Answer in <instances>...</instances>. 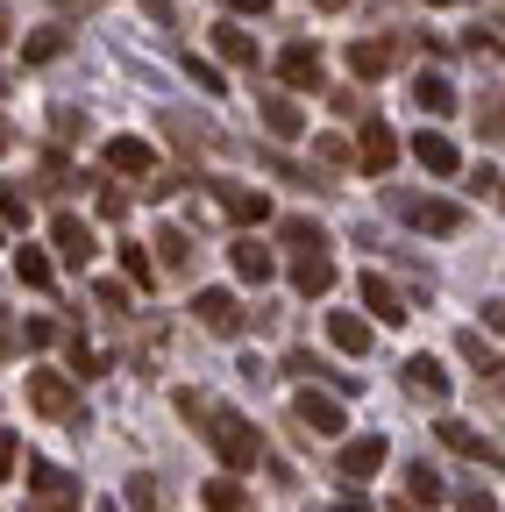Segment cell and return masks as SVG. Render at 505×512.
<instances>
[{
    "label": "cell",
    "instance_id": "1",
    "mask_svg": "<svg viewBox=\"0 0 505 512\" xmlns=\"http://www.w3.org/2000/svg\"><path fill=\"white\" fill-rule=\"evenodd\" d=\"M207 420H214L207 441L221 448V463H228V470H257V463H264V427H249L235 406H214Z\"/></svg>",
    "mask_w": 505,
    "mask_h": 512
},
{
    "label": "cell",
    "instance_id": "2",
    "mask_svg": "<svg viewBox=\"0 0 505 512\" xmlns=\"http://www.w3.org/2000/svg\"><path fill=\"white\" fill-rule=\"evenodd\" d=\"M392 200H399V221L420 235H463L470 228V214L456 200H427V192H392Z\"/></svg>",
    "mask_w": 505,
    "mask_h": 512
},
{
    "label": "cell",
    "instance_id": "3",
    "mask_svg": "<svg viewBox=\"0 0 505 512\" xmlns=\"http://www.w3.org/2000/svg\"><path fill=\"white\" fill-rule=\"evenodd\" d=\"M29 512H79V477L57 463H29Z\"/></svg>",
    "mask_w": 505,
    "mask_h": 512
},
{
    "label": "cell",
    "instance_id": "4",
    "mask_svg": "<svg viewBox=\"0 0 505 512\" xmlns=\"http://www.w3.org/2000/svg\"><path fill=\"white\" fill-rule=\"evenodd\" d=\"M292 427L306 441H335L342 434V399H328V392H313V384H306V392L292 399Z\"/></svg>",
    "mask_w": 505,
    "mask_h": 512
},
{
    "label": "cell",
    "instance_id": "5",
    "mask_svg": "<svg viewBox=\"0 0 505 512\" xmlns=\"http://www.w3.org/2000/svg\"><path fill=\"white\" fill-rule=\"evenodd\" d=\"M29 406H36L43 420H72V413H79V392H72L65 370H29Z\"/></svg>",
    "mask_w": 505,
    "mask_h": 512
},
{
    "label": "cell",
    "instance_id": "6",
    "mask_svg": "<svg viewBox=\"0 0 505 512\" xmlns=\"http://www.w3.org/2000/svg\"><path fill=\"white\" fill-rule=\"evenodd\" d=\"M193 313H200V328H207V335H221V342H235V335H242V320H249V313H242V299H235V292H221V285H207V292L193 299Z\"/></svg>",
    "mask_w": 505,
    "mask_h": 512
},
{
    "label": "cell",
    "instance_id": "7",
    "mask_svg": "<svg viewBox=\"0 0 505 512\" xmlns=\"http://www.w3.org/2000/svg\"><path fill=\"white\" fill-rule=\"evenodd\" d=\"M50 242H57V264H72V271H86L93 256H100V242H93V228L79 214H57L50 221Z\"/></svg>",
    "mask_w": 505,
    "mask_h": 512
},
{
    "label": "cell",
    "instance_id": "8",
    "mask_svg": "<svg viewBox=\"0 0 505 512\" xmlns=\"http://www.w3.org/2000/svg\"><path fill=\"white\" fill-rule=\"evenodd\" d=\"M385 456H392V441H385V434H356V441H342L335 470H342L349 484H363V477H377V470H385Z\"/></svg>",
    "mask_w": 505,
    "mask_h": 512
},
{
    "label": "cell",
    "instance_id": "9",
    "mask_svg": "<svg viewBox=\"0 0 505 512\" xmlns=\"http://www.w3.org/2000/svg\"><path fill=\"white\" fill-rule=\"evenodd\" d=\"M228 264H235L242 285H271V278H278V256H271V242H257V235H235V242H228Z\"/></svg>",
    "mask_w": 505,
    "mask_h": 512
},
{
    "label": "cell",
    "instance_id": "10",
    "mask_svg": "<svg viewBox=\"0 0 505 512\" xmlns=\"http://www.w3.org/2000/svg\"><path fill=\"white\" fill-rule=\"evenodd\" d=\"M214 200H221V214L235 221V228H257L264 214H271V200L257 185H235V178H214Z\"/></svg>",
    "mask_w": 505,
    "mask_h": 512
},
{
    "label": "cell",
    "instance_id": "11",
    "mask_svg": "<svg viewBox=\"0 0 505 512\" xmlns=\"http://www.w3.org/2000/svg\"><path fill=\"white\" fill-rule=\"evenodd\" d=\"M356 164H363L370 178H385V171L399 164V136H392V128H385V121H377V114L363 121V136H356Z\"/></svg>",
    "mask_w": 505,
    "mask_h": 512
},
{
    "label": "cell",
    "instance_id": "12",
    "mask_svg": "<svg viewBox=\"0 0 505 512\" xmlns=\"http://www.w3.org/2000/svg\"><path fill=\"white\" fill-rule=\"evenodd\" d=\"M413 157H420L427 178H456V171H463V150L441 136V128H420V136H413Z\"/></svg>",
    "mask_w": 505,
    "mask_h": 512
},
{
    "label": "cell",
    "instance_id": "13",
    "mask_svg": "<svg viewBox=\"0 0 505 512\" xmlns=\"http://www.w3.org/2000/svg\"><path fill=\"white\" fill-rule=\"evenodd\" d=\"M292 285H299L306 299H328V292H335V264H328V249H299V256H292Z\"/></svg>",
    "mask_w": 505,
    "mask_h": 512
},
{
    "label": "cell",
    "instance_id": "14",
    "mask_svg": "<svg viewBox=\"0 0 505 512\" xmlns=\"http://www.w3.org/2000/svg\"><path fill=\"white\" fill-rule=\"evenodd\" d=\"M150 164H157V150H150L143 136H114V143H107V171H114V178H143Z\"/></svg>",
    "mask_w": 505,
    "mask_h": 512
},
{
    "label": "cell",
    "instance_id": "15",
    "mask_svg": "<svg viewBox=\"0 0 505 512\" xmlns=\"http://www.w3.org/2000/svg\"><path fill=\"white\" fill-rule=\"evenodd\" d=\"M392 57H399V43L363 36V43H349V72H356V79H385V72H392Z\"/></svg>",
    "mask_w": 505,
    "mask_h": 512
},
{
    "label": "cell",
    "instance_id": "16",
    "mask_svg": "<svg viewBox=\"0 0 505 512\" xmlns=\"http://www.w3.org/2000/svg\"><path fill=\"white\" fill-rule=\"evenodd\" d=\"M278 72H285V86H321V50H313V43H285L278 50Z\"/></svg>",
    "mask_w": 505,
    "mask_h": 512
},
{
    "label": "cell",
    "instance_id": "17",
    "mask_svg": "<svg viewBox=\"0 0 505 512\" xmlns=\"http://www.w3.org/2000/svg\"><path fill=\"white\" fill-rule=\"evenodd\" d=\"M441 498H449L441 470H434V463H406V505H413V512H434Z\"/></svg>",
    "mask_w": 505,
    "mask_h": 512
},
{
    "label": "cell",
    "instance_id": "18",
    "mask_svg": "<svg viewBox=\"0 0 505 512\" xmlns=\"http://www.w3.org/2000/svg\"><path fill=\"white\" fill-rule=\"evenodd\" d=\"M363 306H370L377 320H385V328H399V320H413V313H406V299L392 292V278H377V271H363Z\"/></svg>",
    "mask_w": 505,
    "mask_h": 512
},
{
    "label": "cell",
    "instance_id": "19",
    "mask_svg": "<svg viewBox=\"0 0 505 512\" xmlns=\"http://www.w3.org/2000/svg\"><path fill=\"white\" fill-rule=\"evenodd\" d=\"M257 114H264V128H271V136H285V143L306 128V121H299V107H292L285 93H271V86H257Z\"/></svg>",
    "mask_w": 505,
    "mask_h": 512
},
{
    "label": "cell",
    "instance_id": "20",
    "mask_svg": "<svg viewBox=\"0 0 505 512\" xmlns=\"http://www.w3.org/2000/svg\"><path fill=\"white\" fill-rule=\"evenodd\" d=\"M406 392H413V399H434V406H441V399H449V370H441L434 356H413V363H406Z\"/></svg>",
    "mask_w": 505,
    "mask_h": 512
},
{
    "label": "cell",
    "instance_id": "21",
    "mask_svg": "<svg viewBox=\"0 0 505 512\" xmlns=\"http://www.w3.org/2000/svg\"><path fill=\"white\" fill-rule=\"evenodd\" d=\"M328 342L342 356H370V320L363 313H328Z\"/></svg>",
    "mask_w": 505,
    "mask_h": 512
},
{
    "label": "cell",
    "instance_id": "22",
    "mask_svg": "<svg viewBox=\"0 0 505 512\" xmlns=\"http://www.w3.org/2000/svg\"><path fill=\"white\" fill-rule=\"evenodd\" d=\"M413 107L434 114V121H441V114H456V86L441 79V72H420V79H413Z\"/></svg>",
    "mask_w": 505,
    "mask_h": 512
},
{
    "label": "cell",
    "instance_id": "23",
    "mask_svg": "<svg viewBox=\"0 0 505 512\" xmlns=\"http://www.w3.org/2000/svg\"><path fill=\"white\" fill-rule=\"evenodd\" d=\"M15 278H22L29 292H50V285H57V264H50L43 249H29V242H22V249H15Z\"/></svg>",
    "mask_w": 505,
    "mask_h": 512
},
{
    "label": "cell",
    "instance_id": "24",
    "mask_svg": "<svg viewBox=\"0 0 505 512\" xmlns=\"http://www.w3.org/2000/svg\"><path fill=\"white\" fill-rule=\"evenodd\" d=\"M477 136L484 143H505V86H484L477 93Z\"/></svg>",
    "mask_w": 505,
    "mask_h": 512
},
{
    "label": "cell",
    "instance_id": "25",
    "mask_svg": "<svg viewBox=\"0 0 505 512\" xmlns=\"http://www.w3.org/2000/svg\"><path fill=\"white\" fill-rule=\"evenodd\" d=\"M214 50H221L228 64H249V72H257V36H249V29L221 22V29H214Z\"/></svg>",
    "mask_w": 505,
    "mask_h": 512
},
{
    "label": "cell",
    "instance_id": "26",
    "mask_svg": "<svg viewBox=\"0 0 505 512\" xmlns=\"http://www.w3.org/2000/svg\"><path fill=\"white\" fill-rule=\"evenodd\" d=\"M157 256H164V271H193V235H185V228H157Z\"/></svg>",
    "mask_w": 505,
    "mask_h": 512
},
{
    "label": "cell",
    "instance_id": "27",
    "mask_svg": "<svg viewBox=\"0 0 505 512\" xmlns=\"http://www.w3.org/2000/svg\"><path fill=\"white\" fill-rule=\"evenodd\" d=\"M200 505L207 512H249V491L228 484V477H214V484H200Z\"/></svg>",
    "mask_w": 505,
    "mask_h": 512
},
{
    "label": "cell",
    "instance_id": "28",
    "mask_svg": "<svg viewBox=\"0 0 505 512\" xmlns=\"http://www.w3.org/2000/svg\"><path fill=\"white\" fill-rule=\"evenodd\" d=\"M441 441H449L456 456H491V448H484V434H477L470 420H441Z\"/></svg>",
    "mask_w": 505,
    "mask_h": 512
},
{
    "label": "cell",
    "instance_id": "29",
    "mask_svg": "<svg viewBox=\"0 0 505 512\" xmlns=\"http://www.w3.org/2000/svg\"><path fill=\"white\" fill-rule=\"evenodd\" d=\"M65 50H72V36H65V29H43V36H29V43H22V57H29V64H50V57H65Z\"/></svg>",
    "mask_w": 505,
    "mask_h": 512
},
{
    "label": "cell",
    "instance_id": "30",
    "mask_svg": "<svg viewBox=\"0 0 505 512\" xmlns=\"http://www.w3.org/2000/svg\"><path fill=\"white\" fill-rule=\"evenodd\" d=\"M121 271H129V285H157V264H150V256H143V242H121Z\"/></svg>",
    "mask_w": 505,
    "mask_h": 512
},
{
    "label": "cell",
    "instance_id": "31",
    "mask_svg": "<svg viewBox=\"0 0 505 512\" xmlns=\"http://www.w3.org/2000/svg\"><path fill=\"white\" fill-rule=\"evenodd\" d=\"M285 242H292V249H328L321 221H306V214H292V221H285Z\"/></svg>",
    "mask_w": 505,
    "mask_h": 512
},
{
    "label": "cell",
    "instance_id": "32",
    "mask_svg": "<svg viewBox=\"0 0 505 512\" xmlns=\"http://www.w3.org/2000/svg\"><path fill=\"white\" fill-rule=\"evenodd\" d=\"M456 349H463V356H470L477 370H505V363H498V356L484 349V335H477V328H463V335H456Z\"/></svg>",
    "mask_w": 505,
    "mask_h": 512
},
{
    "label": "cell",
    "instance_id": "33",
    "mask_svg": "<svg viewBox=\"0 0 505 512\" xmlns=\"http://www.w3.org/2000/svg\"><path fill=\"white\" fill-rule=\"evenodd\" d=\"M22 221H29V200L15 185H0V228H22Z\"/></svg>",
    "mask_w": 505,
    "mask_h": 512
},
{
    "label": "cell",
    "instance_id": "34",
    "mask_svg": "<svg viewBox=\"0 0 505 512\" xmlns=\"http://www.w3.org/2000/svg\"><path fill=\"white\" fill-rule=\"evenodd\" d=\"M93 207H100V221H121V214H129V192H121V185H100Z\"/></svg>",
    "mask_w": 505,
    "mask_h": 512
},
{
    "label": "cell",
    "instance_id": "35",
    "mask_svg": "<svg viewBox=\"0 0 505 512\" xmlns=\"http://www.w3.org/2000/svg\"><path fill=\"white\" fill-rule=\"evenodd\" d=\"M72 370H79V377H100V370H107V356H100L93 342H79V335H72Z\"/></svg>",
    "mask_w": 505,
    "mask_h": 512
},
{
    "label": "cell",
    "instance_id": "36",
    "mask_svg": "<svg viewBox=\"0 0 505 512\" xmlns=\"http://www.w3.org/2000/svg\"><path fill=\"white\" fill-rule=\"evenodd\" d=\"M313 157H321V164H335V171H342V164H349L356 150H349L342 136H313Z\"/></svg>",
    "mask_w": 505,
    "mask_h": 512
},
{
    "label": "cell",
    "instance_id": "37",
    "mask_svg": "<svg viewBox=\"0 0 505 512\" xmlns=\"http://www.w3.org/2000/svg\"><path fill=\"white\" fill-rule=\"evenodd\" d=\"M57 335H65V328H57V320H43V313L29 320V328H22V342H29V349H50Z\"/></svg>",
    "mask_w": 505,
    "mask_h": 512
},
{
    "label": "cell",
    "instance_id": "38",
    "mask_svg": "<svg viewBox=\"0 0 505 512\" xmlns=\"http://www.w3.org/2000/svg\"><path fill=\"white\" fill-rule=\"evenodd\" d=\"M15 463H22V441H15V427H0V484L15 477Z\"/></svg>",
    "mask_w": 505,
    "mask_h": 512
},
{
    "label": "cell",
    "instance_id": "39",
    "mask_svg": "<svg viewBox=\"0 0 505 512\" xmlns=\"http://www.w3.org/2000/svg\"><path fill=\"white\" fill-rule=\"evenodd\" d=\"M129 505H136V512H157V484H150V477H129Z\"/></svg>",
    "mask_w": 505,
    "mask_h": 512
},
{
    "label": "cell",
    "instance_id": "40",
    "mask_svg": "<svg viewBox=\"0 0 505 512\" xmlns=\"http://www.w3.org/2000/svg\"><path fill=\"white\" fill-rule=\"evenodd\" d=\"M456 505H463V512H498V498H491L484 484H470V491H456Z\"/></svg>",
    "mask_w": 505,
    "mask_h": 512
},
{
    "label": "cell",
    "instance_id": "41",
    "mask_svg": "<svg viewBox=\"0 0 505 512\" xmlns=\"http://www.w3.org/2000/svg\"><path fill=\"white\" fill-rule=\"evenodd\" d=\"M185 72H193V86H200V93H228V86H221V72H214V64H200V57L185 64Z\"/></svg>",
    "mask_w": 505,
    "mask_h": 512
},
{
    "label": "cell",
    "instance_id": "42",
    "mask_svg": "<svg viewBox=\"0 0 505 512\" xmlns=\"http://www.w3.org/2000/svg\"><path fill=\"white\" fill-rule=\"evenodd\" d=\"M463 178H470V192H477V200H484V192H498V171H491V164H470Z\"/></svg>",
    "mask_w": 505,
    "mask_h": 512
},
{
    "label": "cell",
    "instance_id": "43",
    "mask_svg": "<svg viewBox=\"0 0 505 512\" xmlns=\"http://www.w3.org/2000/svg\"><path fill=\"white\" fill-rule=\"evenodd\" d=\"M93 299H100L107 313H129V292H121V285H93Z\"/></svg>",
    "mask_w": 505,
    "mask_h": 512
},
{
    "label": "cell",
    "instance_id": "44",
    "mask_svg": "<svg viewBox=\"0 0 505 512\" xmlns=\"http://www.w3.org/2000/svg\"><path fill=\"white\" fill-rule=\"evenodd\" d=\"M484 328H498V335H505V299H484Z\"/></svg>",
    "mask_w": 505,
    "mask_h": 512
},
{
    "label": "cell",
    "instance_id": "45",
    "mask_svg": "<svg viewBox=\"0 0 505 512\" xmlns=\"http://www.w3.org/2000/svg\"><path fill=\"white\" fill-rule=\"evenodd\" d=\"M228 15H271V0H228Z\"/></svg>",
    "mask_w": 505,
    "mask_h": 512
},
{
    "label": "cell",
    "instance_id": "46",
    "mask_svg": "<svg viewBox=\"0 0 505 512\" xmlns=\"http://www.w3.org/2000/svg\"><path fill=\"white\" fill-rule=\"evenodd\" d=\"M15 342H22V335L8 328V313H0V356H15Z\"/></svg>",
    "mask_w": 505,
    "mask_h": 512
},
{
    "label": "cell",
    "instance_id": "47",
    "mask_svg": "<svg viewBox=\"0 0 505 512\" xmlns=\"http://www.w3.org/2000/svg\"><path fill=\"white\" fill-rule=\"evenodd\" d=\"M143 15H157V22H171V0H143Z\"/></svg>",
    "mask_w": 505,
    "mask_h": 512
},
{
    "label": "cell",
    "instance_id": "48",
    "mask_svg": "<svg viewBox=\"0 0 505 512\" xmlns=\"http://www.w3.org/2000/svg\"><path fill=\"white\" fill-rule=\"evenodd\" d=\"M8 150H15V128H8V121H0V157H8Z\"/></svg>",
    "mask_w": 505,
    "mask_h": 512
},
{
    "label": "cell",
    "instance_id": "49",
    "mask_svg": "<svg viewBox=\"0 0 505 512\" xmlns=\"http://www.w3.org/2000/svg\"><path fill=\"white\" fill-rule=\"evenodd\" d=\"M8 36H15V15H8V8H0V43H8Z\"/></svg>",
    "mask_w": 505,
    "mask_h": 512
},
{
    "label": "cell",
    "instance_id": "50",
    "mask_svg": "<svg viewBox=\"0 0 505 512\" xmlns=\"http://www.w3.org/2000/svg\"><path fill=\"white\" fill-rule=\"evenodd\" d=\"M306 8H328V15H335V8H349V0H306Z\"/></svg>",
    "mask_w": 505,
    "mask_h": 512
},
{
    "label": "cell",
    "instance_id": "51",
    "mask_svg": "<svg viewBox=\"0 0 505 512\" xmlns=\"http://www.w3.org/2000/svg\"><path fill=\"white\" fill-rule=\"evenodd\" d=\"M498 207H505V178H498Z\"/></svg>",
    "mask_w": 505,
    "mask_h": 512
},
{
    "label": "cell",
    "instance_id": "52",
    "mask_svg": "<svg viewBox=\"0 0 505 512\" xmlns=\"http://www.w3.org/2000/svg\"><path fill=\"white\" fill-rule=\"evenodd\" d=\"M434 8H456V0H434Z\"/></svg>",
    "mask_w": 505,
    "mask_h": 512
},
{
    "label": "cell",
    "instance_id": "53",
    "mask_svg": "<svg viewBox=\"0 0 505 512\" xmlns=\"http://www.w3.org/2000/svg\"><path fill=\"white\" fill-rule=\"evenodd\" d=\"M0 93H8V72H0Z\"/></svg>",
    "mask_w": 505,
    "mask_h": 512
},
{
    "label": "cell",
    "instance_id": "54",
    "mask_svg": "<svg viewBox=\"0 0 505 512\" xmlns=\"http://www.w3.org/2000/svg\"><path fill=\"white\" fill-rule=\"evenodd\" d=\"M100 512H114V505H100Z\"/></svg>",
    "mask_w": 505,
    "mask_h": 512
}]
</instances>
